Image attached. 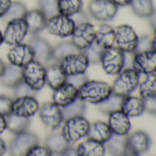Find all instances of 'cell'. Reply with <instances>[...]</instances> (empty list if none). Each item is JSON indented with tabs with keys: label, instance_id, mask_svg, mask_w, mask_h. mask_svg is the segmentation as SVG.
I'll use <instances>...</instances> for the list:
<instances>
[{
	"label": "cell",
	"instance_id": "cell-1",
	"mask_svg": "<svg viewBox=\"0 0 156 156\" xmlns=\"http://www.w3.org/2000/svg\"><path fill=\"white\" fill-rule=\"evenodd\" d=\"M112 93V86L103 80L87 79L78 89V97L86 104L99 105Z\"/></svg>",
	"mask_w": 156,
	"mask_h": 156
},
{
	"label": "cell",
	"instance_id": "cell-2",
	"mask_svg": "<svg viewBox=\"0 0 156 156\" xmlns=\"http://www.w3.org/2000/svg\"><path fill=\"white\" fill-rule=\"evenodd\" d=\"M141 76L134 68H125L118 73L113 82L112 92L121 97L129 96L135 91L139 86Z\"/></svg>",
	"mask_w": 156,
	"mask_h": 156
},
{
	"label": "cell",
	"instance_id": "cell-3",
	"mask_svg": "<svg viewBox=\"0 0 156 156\" xmlns=\"http://www.w3.org/2000/svg\"><path fill=\"white\" fill-rule=\"evenodd\" d=\"M90 121L84 117L69 118L63 121L62 124V134L66 139V141L73 144L85 137H87L89 129H90Z\"/></svg>",
	"mask_w": 156,
	"mask_h": 156
},
{
	"label": "cell",
	"instance_id": "cell-4",
	"mask_svg": "<svg viewBox=\"0 0 156 156\" xmlns=\"http://www.w3.org/2000/svg\"><path fill=\"white\" fill-rule=\"evenodd\" d=\"M99 64L101 65V69L106 75L117 76L126 68V54L115 46L106 48L103 50Z\"/></svg>",
	"mask_w": 156,
	"mask_h": 156
},
{
	"label": "cell",
	"instance_id": "cell-5",
	"mask_svg": "<svg viewBox=\"0 0 156 156\" xmlns=\"http://www.w3.org/2000/svg\"><path fill=\"white\" fill-rule=\"evenodd\" d=\"M119 7L112 0H91L87 5L86 13L91 19L100 23H108L115 19Z\"/></svg>",
	"mask_w": 156,
	"mask_h": 156
},
{
	"label": "cell",
	"instance_id": "cell-6",
	"mask_svg": "<svg viewBox=\"0 0 156 156\" xmlns=\"http://www.w3.org/2000/svg\"><path fill=\"white\" fill-rule=\"evenodd\" d=\"M22 80L35 92L46 86V65L37 61H32L22 68Z\"/></svg>",
	"mask_w": 156,
	"mask_h": 156
},
{
	"label": "cell",
	"instance_id": "cell-7",
	"mask_svg": "<svg viewBox=\"0 0 156 156\" xmlns=\"http://www.w3.org/2000/svg\"><path fill=\"white\" fill-rule=\"evenodd\" d=\"M39 143L40 139L35 133L25 130L18 134H14L7 150L9 151L11 156H26L27 153Z\"/></svg>",
	"mask_w": 156,
	"mask_h": 156
},
{
	"label": "cell",
	"instance_id": "cell-8",
	"mask_svg": "<svg viewBox=\"0 0 156 156\" xmlns=\"http://www.w3.org/2000/svg\"><path fill=\"white\" fill-rule=\"evenodd\" d=\"M75 27L76 25L71 16H66V15L58 13L49 19H47L46 30L54 36H57L61 39H66V37L71 36Z\"/></svg>",
	"mask_w": 156,
	"mask_h": 156
},
{
	"label": "cell",
	"instance_id": "cell-9",
	"mask_svg": "<svg viewBox=\"0 0 156 156\" xmlns=\"http://www.w3.org/2000/svg\"><path fill=\"white\" fill-rule=\"evenodd\" d=\"M115 47L121 51L129 54L136 49L139 35L129 25H119L115 28Z\"/></svg>",
	"mask_w": 156,
	"mask_h": 156
},
{
	"label": "cell",
	"instance_id": "cell-10",
	"mask_svg": "<svg viewBox=\"0 0 156 156\" xmlns=\"http://www.w3.org/2000/svg\"><path fill=\"white\" fill-rule=\"evenodd\" d=\"M37 114H39L42 124L44 125L47 128L51 130L58 129L64 121L63 114H62V108L52 101L40 105Z\"/></svg>",
	"mask_w": 156,
	"mask_h": 156
},
{
	"label": "cell",
	"instance_id": "cell-11",
	"mask_svg": "<svg viewBox=\"0 0 156 156\" xmlns=\"http://www.w3.org/2000/svg\"><path fill=\"white\" fill-rule=\"evenodd\" d=\"M94 36H96V27L91 22H84L76 25L73 32L71 34V41L79 51H83L86 48L94 43Z\"/></svg>",
	"mask_w": 156,
	"mask_h": 156
},
{
	"label": "cell",
	"instance_id": "cell-12",
	"mask_svg": "<svg viewBox=\"0 0 156 156\" xmlns=\"http://www.w3.org/2000/svg\"><path fill=\"white\" fill-rule=\"evenodd\" d=\"M28 35V28L23 19L12 20L8 21L5 27V30L2 33L4 43L7 46L13 47L22 43Z\"/></svg>",
	"mask_w": 156,
	"mask_h": 156
},
{
	"label": "cell",
	"instance_id": "cell-13",
	"mask_svg": "<svg viewBox=\"0 0 156 156\" xmlns=\"http://www.w3.org/2000/svg\"><path fill=\"white\" fill-rule=\"evenodd\" d=\"M66 76L73 75H82L86 73L87 69L90 68V63L82 51L75 52L66 56L58 63Z\"/></svg>",
	"mask_w": 156,
	"mask_h": 156
},
{
	"label": "cell",
	"instance_id": "cell-14",
	"mask_svg": "<svg viewBox=\"0 0 156 156\" xmlns=\"http://www.w3.org/2000/svg\"><path fill=\"white\" fill-rule=\"evenodd\" d=\"M134 68L140 75H148L156 72V50L150 49L142 52L133 54V63Z\"/></svg>",
	"mask_w": 156,
	"mask_h": 156
},
{
	"label": "cell",
	"instance_id": "cell-15",
	"mask_svg": "<svg viewBox=\"0 0 156 156\" xmlns=\"http://www.w3.org/2000/svg\"><path fill=\"white\" fill-rule=\"evenodd\" d=\"M28 44L32 48L35 61L42 63L43 65H48L52 63V47L50 46V43L46 39L41 37L39 35H33V37L29 40Z\"/></svg>",
	"mask_w": 156,
	"mask_h": 156
},
{
	"label": "cell",
	"instance_id": "cell-16",
	"mask_svg": "<svg viewBox=\"0 0 156 156\" xmlns=\"http://www.w3.org/2000/svg\"><path fill=\"white\" fill-rule=\"evenodd\" d=\"M7 59L9 64H13L19 68H23L29 62L34 61V54L28 43H20L11 47L7 52Z\"/></svg>",
	"mask_w": 156,
	"mask_h": 156
},
{
	"label": "cell",
	"instance_id": "cell-17",
	"mask_svg": "<svg viewBox=\"0 0 156 156\" xmlns=\"http://www.w3.org/2000/svg\"><path fill=\"white\" fill-rule=\"evenodd\" d=\"M40 108V103L36 97L28 96V97H19L13 100V108L12 113L22 118L32 119L35 114H37Z\"/></svg>",
	"mask_w": 156,
	"mask_h": 156
},
{
	"label": "cell",
	"instance_id": "cell-18",
	"mask_svg": "<svg viewBox=\"0 0 156 156\" xmlns=\"http://www.w3.org/2000/svg\"><path fill=\"white\" fill-rule=\"evenodd\" d=\"M128 150L134 151L139 155L148 153L151 147V139L144 130H135L127 135Z\"/></svg>",
	"mask_w": 156,
	"mask_h": 156
},
{
	"label": "cell",
	"instance_id": "cell-19",
	"mask_svg": "<svg viewBox=\"0 0 156 156\" xmlns=\"http://www.w3.org/2000/svg\"><path fill=\"white\" fill-rule=\"evenodd\" d=\"M107 117H108L107 124L110 126L112 134L127 136L130 133V129H132L130 118L127 117L124 112L117 111V112H113V113L108 114Z\"/></svg>",
	"mask_w": 156,
	"mask_h": 156
},
{
	"label": "cell",
	"instance_id": "cell-20",
	"mask_svg": "<svg viewBox=\"0 0 156 156\" xmlns=\"http://www.w3.org/2000/svg\"><path fill=\"white\" fill-rule=\"evenodd\" d=\"M77 98L78 89L68 82L52 91V103H55L61 108L71 104Z\"/></svg>",
	"mask_w": 156,
	"mask_h": 156
},
{
	"label": "cell",
	"instance_id": "cell-21",
	"mask_svg": "<svg viewBox=\"0 0 156 156\" xmlns=\"http://www.w3.org/2000/svg\"><path fill=\"white\" fill-rule=\"evenodd\" d=\"M23 20H25L27 28H28V34L39 35L40 33L46 29L47 18L39 8L27 11Z\"/></svg>",
	"mask_w": 156,
	"mask_h": 156
},
{
	"label": "cell",
	"instance_id": "cell-22",
	"mask_svg": "<svg viewBox=\"0 0 156 156\" xmlns=\"http://www.w3.org/2000/svg\"><path fill=\"white\" fill-rule=\"evenodd\" d=\"M121 112H124L127 117L137 118L141 117L146 112L144 110V100L140 96H126L122 99L121 104Z\"/></svg>",
	"mask_w": 156,
	"mask_h": 156
},
{
	"label": "cell",
	"instance_id": "cell-23",
	"mask_svg": "<svg viewBox=\"0 0 156 156\" xmlns=\"http://www.w3.org/2000/svg\"><path fill=\"white\" fill-rule=\"evenodd\" d=\"M66 78L68 76L62 70L58 63H50L46 65V85H48V87H50L52 91L66 83Z\"/></svg>",
	"mask_w": 156,
	"mask_h": 156
},
{
	"label": "cell",
	"instance_id": "cell-24",
	"mask_svg": "<svg viewBox=\"0 0 156 156\" xmlns=\"http://www.w3.org/2000/svg\"><path fill=\"white\" fill-rule=\"evenodd\" d=\"M94 42L103 49L115 46V29L108 23H100L96 28Z\"/></svg>",
	"mask_w": 156,
	"mask_h": 156
},
{
	"label": "cell",
	"instance_id": "cell-25",
	"mask_svg": "<svg viewBox=\"0 0 156 156\" xmlns=\"http://www.w3.org/2000/svg\"><path fill=\"white\" fill-rule=\"evenodd\" d=\"M78 156H105L106 148L105 143H101L96 140H92L90 137H86V140L78 143L76 147Z\"/></svg>",
	"mask_w": 156,
	"mask_h": 156
},
{
	"label": "cell",
	"instance_id": "cell-26",
	"mask_svg": "<svg viewBox=\"0 0 156 156\" xmlns=\"http://www.w3.org/2000/svg\"><path fill=\"white\" fill-rule=\"evenodd\" d=\"M44 146L48 149L51 151L54 155H59L62 154L64 150H66L71 144L66 141V139L63 136L62 132L58 130H54L51 132L48 136L46 137Z\"/></svg>",
	"mask_w": 156,
	"mask_h": 156
},
{
	"label": "cell",
	"instance_id": "cell-27",
	"mask_svg": "<svg viewBox=\"0 0 156 156\" xmlns=\"http://www.w3.org/2000/svg\"><path fill=\"white\" fill-rule=\"evenodd\" d=\"M21 80H22V68L15 66L13 64L6 65L5 70L0 76V83L5 87L12 89V90Z\"/></svg>",
	"mask_w": 156,
	"mask_h": 156
},
{
	"label": "cell",
	"instance_id": "cell-28",
	"mask_svg": "<svg viewBox=\"0 0 156 156\" xmlns=\"http://www.w3.org/2000/svg\"><path fill=\"white\" fill-rule=\"evenodd\" d=\"M105 148L106 153H108L111 156H122L128 151L127 136L112 134V136L105 143Z\"/></svg>",
	"mask_w": 156,
	"mask_h": 156
},
{
	"label": "cell",
	"instance_id": "cell-29",
	"mask_svg": "<svg viewBox=\"0 0 156 156\" xmlns=\"http://www.w3.org/2000/svg\"><path fill=\"white\" fill-rule=\"evenodd\" d=\"M112 136V132L108 124L106 121L98 120L90 124V129L87 137H90L92 140H96L101 143H106V141Z\"/></svg>",
	"mask_w": 156,
	"mask_h": 156
},
{
	"label": "cell",
	"instance_id": "cell-30",
	"mask_svg": "<svg viewBox=\"0 0 156 156\" xmlns=\"http://www.w3.org/2000/svg\"><path fill=\"white\" fill-rule=\"evenodd\" d=\"M137 89H139V96L143 100L156 96V72L144 75V77L140 79Z\"/></svg>",
	"mask_w": 156,
	"mask_h": 156
},
{
	"label": "cell",
	"instance_id": "cell-31",
	"mask_svg": "<svg viewBox=\"0 0 156 156\" xmlns=\"http://www.w3.org/2000/svg\"><path fill=\"white\" fill-rule=\"evenodd\" d=\"M78 51L79 50L75 47V44L72 43L71 41H62V42H58L56 46L52 47V52H51L52 63H59L64 57Z\"/></svg>",
	"mask_w": 156,
	"mask_h": 156
},
{
	"label": "cell",
	"instance_id": "cell-32",
	"mask_svg": "<svg viewBox=\"0 0 156 156\" xmlns=\"http://www.w3.org/2000/svg\"><path fill=\"white\" fill-rule=\"evenodd\" d=\"M5 118H6L7 129L9 130L12 134H18L21 132L28 130L29 126H30V119L29 118L19 117L14 113H11Z\"/></svg>",
	"mask_w": 156,
	"mask_h": 156
},
{
	"label": "cell",
	"instance_id": "cell-33",
	"mask_svg": "<svg viewBox=\"0 0 156 156\" xmlns=\"http://www.w3.org/2000/svg\"><path fill=\"white\" fill-rule=\"evenodd\" d=\"M122 99L124 97L115 94V93H111L108 97L105 99L104 101H101L98 106V110L100 111V113H103L105 115H108L113 112L121 110V104H122Z\"/></svg>",
	"mask_w": 156,
	"mask_h": 156
},
{
	"label": "cell",
	"instance_id": "cell-34",
	"mask_svg": "<svg viewBox=\"0 0 156 156\" xmlns=\"http://www.w3.org/2000/svg\"><path fill=\"white\" fill-rule=\"evenodd\" d=\"M129 7L136 16L144 19H148L155 9L153 0H132Z\"/></svg>",
	"mask_w": 156,
	"mask_h": 156
},
{
	"label": "cell",
	"instance_id": "cell-35",
	"mask_svg": "<svg viewBox=\"0 0 156 156\" xmlns=\"http://www.w3.org/2000/svg\"><path fill=\"white\" fill-rule=\"evenodd\" d=\"M85 113H86V103L83 101L79 97L75 101H72L71 104H69L65 107H62V114H63L64 120L69 118L84 117Z\"/></svg>",
	"mask_w": 156,
	"mask_h": 156
},
{
	"label": "cell",
	"instance_id": "cell-36",
	"mask_svg": "<svg viewBox=\"0 0 156 156\" xmlns=\"http://www.w3.org/2000/svg\"><path fill=\"white\" fill-rule=\"evenodd\" d=\"M83 11V0H58V13L73 16Z\"/></svg>",
	"mask_w": 156,
	"mask_h": 156
},
{
	"label": "cell",
	"instance_id": "cell-37",
	"mask_svg": "<svg viewBox=\"0 0 156 156\" xmlns=\"http://www.w3.org/2000/svg\"><path fill=\"white\" fill-rule=\"evenodd\" d=\"M27 6L20 0H12L11 5L7 9L6 14L4 16V19L8 21H12V20H18V19H23L25 15L27 13Z\"/></svg>",
	"mask_w": 156,
	"mask_h": 156
},
{
	"label": "cell",
	"instance_id": "cell-38",
	"mask_svg": "<svg viewBox=\"0 0 156 156\" xmlns=\"http://www.w3.org/2000/svg\"><path fill=\"white\" fill-rule=\"evenodd\" d=\"M37 6L47 19L58 14V0H37Z\"/></svg>",
	"mask_w": 156,
	"mask_h": 156
},
{
	"label": "cell",
	"instance_id": "cell-39",
	"mask_svg": "<svg viewBox=\"0 0 156 156\" xmlns=\"http://www.w3.org/2000/svg\"><path fill=\"white\" fill-rule=\"evenodd\" d=\"M103 48L100 46H98L97 43H92L89 48H86L85 50H83V54L86 56V58L89 61L90 65L91 64H98L99 61H100V57H101V54H103Z\"/></svg>",
	"mask_w": 156,
	"mask_h": 156
},
{
	"label": "cell",
	"instance_id": "cell-40",
	"mask_svg": "<svg viewBox=\"0 0 156 156\" xmlns=\"http://www.w3.org/2000/svg\"><path fill=\"white\" fill-rule=\"evenodd\" d=\"M13 93L15 98H19V97H28V96H33V97H36L37 92H35L34 90H32L28 85L21 80L19 84L16 85L15 87L13 89Z\"/></svg>",
	"mask_w": 156,
	"mask_h": 156
},
{
	"label": "cell",
	"instance_id": "cell-41",
	"mask_svg": "<svg viewBox=\"0 0 156 156\" xmlns=\"http://www.w3.org/2000/svg\"><path fill=\"white\" fill-rule=\"evenodd\" d=\"M13 100L11 97L5 96V94H0V114L6 117L8 114L12 113L13 108Z\"/></svg>",
	"mask_w": 156,
	"mask_h": 156
},
{
	"label": "cell",
	"instance_id": "cell-42",
	"mask_svg": "<svg viewBox=\"0 0 156 156\" xmlns=\"http://www.w3.org/2000/svg\"><path fill=\"white\" fill-rule=\"evenodd\" d=\"M150 49H153L151 48V36H149V35L139 36L136 49H135L134 54L135 52H142V51H146V50H150Z\"/></svg>",
	"mask_w": 156,
	"mask_h": 156
},
{
	"label": "cell",
	"instance_id": "cell-43",
	"mask_svg": "<svg viewBox=\"0 0 156 156\" xmlns=\"http://www.w3.org/2000/svg\"><path fill=\"white\" fill-rule=\"evenodd\" d=\"M26 156H54V154L46 146H41L39 143V144L34 146L32 149L27 153Z\"/></svg>",
	"mask_w": 156,
	"mask_h": 156
},
{
	"label": "cell",
	"instance_id": "cell-44",
	"mask_svg": "<svg viewBox=\"0 0 156 156\" xmlns=\"http://www.w3.org/2000/svg\"><path fill=\"white\" fill-rule=\"evenodd\" d=\"M87 79H89V78H87V76H86V73H82V75L68 76L66 82H68V83H70V84H72L73 86H76L77 89H79V87L84 84Z\"/></svg>",
	"mask_w": 156,
	"mask_h": 156
},
{
	"label": "cell",
	"instance_id": "cell-45",
	"mask_svg": "<svg viewBox=\"0 0 156 156\" xmlns=\"http://www.w3.org/2000/svg\"><path fill=\"white\" fill-rule=\"evenodd\" d=\"M144 110L147 113L156 117V96L144 99Z\"/></svg>",
	"mask_w": 156,
	"mask_h": 156
},
{
	"label": "cell",
	"instance_id": "cell-46",
	"mask_svg": "<svg viewBox=\"0 0 156 156\" xmlns=\"http://www.w3.org/2000/svg\"><path fill=\"white\" fill-rule=\"evenodd\" d=\"M72 20H73V22H75V25H79V23H84V22H89V19H90V16L87 15L86 12L84 11H80L79 13L75 14L73 16H71Z\"/></svg>",
	"mask_w": 156,
	"mask_h": 156
},
{
	"label": "cell",
	"instance_id": "cell-47",
	"mask_svg": "<svg viewBox=\"0 0 156 156\" xmlns=\"http://www.w3.org/2000/svg\"><path fill=\"white\" fill-rule=\"evenodd\" d=\"M12 0H0V19H4Z\"/></svg>",
	"mask_w": 156,
	"mask_h": 156
},
{
	"label": "cell",
	"instance_id": "cell-48",
	"mask_svg": "<svg viewBox=\"0 0 156 156\" xmlns=\"http://www.w3.org/2000/svg\"><path fill=\"white\" fill-rule=\"evenodd\" d=\"M58 156H78L77 151H76V148L70 146L66 150H64L62 154H59Z\"/></svg>",
	"mask_w": 156,
	"mask_h": 156
},
{
	"label": "cell",
	"instance_id": "cell-49",
	"mask_svg": "<svg viewBox=\"0 0 156 156\" xmlns=\"http://www.w3.org/2000/svg\"><path fill=\"white\" fill-rule=\"evenodd\" d=\"M148 23H149L150 28L154 30L156 29V9H154V12L151 13L149 18H148Z\"/></svg>",
	"mask_w": 156,
	"mask_h": 156
},
{
	"label": "cell",
	"instance_id": "cell-50",
	"mask_svg": "<svg viewBox=\"0 0 156 156\" xmlns=\"http://www.w3.org/2000/svg\"><path fill=\"white\" fill-rule=\"evenodd\" d=\"M115 5H117L119 8L120 7H126V6H129V4H130V1L132 0H112Z\"/></svg>",
	"mask_w": 156,
	"mask_h": 156
},
{
	"label": "cell",
	"instance_id": "cell-51",
	"mask_svg": "<svg viewBox=\"0 0 156 156\" xmlns=\"http://www.w3.org/2000/svg\"><path fill=\"white\" fill-rule=\"evenodd\" d=\"M7 129V126H6V118L4 115L0 114V135Z\"/></svg>",
	"mask_w": 156,
	"mask_h": 156
},
{
	"label": "cell",
	"instance_id": "cell-52",
	"mask_svg": "<svg viewBox=\"0 0 156 156\" xmlns=\"http://www.w3.org/2000/svg\"><path fill=\"white\" fill-rule=\"evenodd\" d=\"M7 151V144L4 139L0 137V156H4Z\"/></svg>",
	"mask_w": 156,
	"mask_h": 156
},
{
	"label": "cell",
	"instance_id": "cell-53",
	"mask_svg": "<svg viewBox=\"0 0 156 156\" xmlns=\"http://www.w3.org/2000/svg\"><path fill=\"white\" fill-rule=\"evenodd\" d=\"M151 48L156 50V29L153 30V36H151Z\"/></svg>",
	"mask_w": 156,
	"mask_h": 156
},
{
	"label": "cell",
	"instance_id": "cell-54",
	"mask_svg": "<svg viewBox=\"0 0 156 156\" xmlns=\"http://www.w3.org/2000/svg\"><path fill=\"white\" fill-rule=\"evenodd\" d=\"M5 68H6V64H5V62H4L2 59L0 58V76H1V73L4 72Z\"/></svg>",
	"mask_w": 156,
	"mask_h": 156
},
{
	"label": "cell",
	"instance_id": "cell-55",
	"mask_svg": "<svg viewBox=\"0 0 156 156\" xmlns=\"http://www.w3.org/2000/svg\"><path fill=\"white\" fill-rule=\"evenodd\" d=\"M122 156H142V155H139V154L134 153V151H130V150H128V151H127V153H125Z\"/></svg>",
	"mask_w": 156,
	"mask_h": 156
},
{
	"label": "cell",
	"instance_id": "cell-56",
	"mask_svg": "<svg viewBox=\"0 0 156 156\" xmlns=\"http://www.w3.org/2000/svg\"><path fill=\"white\" fill-rule=\"evenodd\" d=\"M4 43V36H2V32L0 30V46Z\"/></svg>",
	"mask_w": 156,
	"mask_h": 156
}]
</instances>
